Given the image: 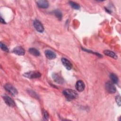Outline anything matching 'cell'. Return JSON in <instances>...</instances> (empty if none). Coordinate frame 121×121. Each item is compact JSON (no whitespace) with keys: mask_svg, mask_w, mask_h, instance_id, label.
Returning <instances> with one entry per match:
<instances>
[{"mask_svg":"<svg viewBox=\"0 0 121 121\" xmlns=\"http://www.w3.org/2000/svg\"><path fill=\"white\" fill-rule=\"evenodd\" d=\"M63 94L68 100H71L78 97V93L74 90L67 89L63 91Z\"/></svg>","mask_w":121,"mask_h":121,"instance_id":"1","label":"cell"},{"mask_svg":"<svg viewBox=\"0 0 121 121\" xmlns=\"http://www.w3.org/2000/svg\"><path fill=\"white\" fill-rule=\"evenodd\" d=\"M23 76L30 79L39 78L41 76V74L37 71H32L26 72L23 74Z\"/></svg>","mask_w":121,"mask_h":121,"instance_id":"2","label":"cell"},{"mask_svg":"<svg viewBox=\"0 0 121 121\" xmlns=\"http://www.w3.org/2000/svg\"><path fill=\"white\" fill-rule=\"evenodd\" d=\"M105 89L110 94H113L116 92V89L115 86L112 81H107L105 83Z\"/></svg>","mask_w":121,"mask_h":121,"instance_id":"3","label":"cell"},{"mask_svg":"<svg viewBox=\"0 0 121 121\" xmlns=\"http://www.w3.org/2000/svg\"><path fill=\"white\" fill-rule=\"evenodd\" d=\"M4 88L13 96H15L17 94V90L15 88V87H14V86L10 84H6L5 85Z\"/></svg>","mask_w":121,"mask_h":121,"instance_id":"4","label":"cell"},{"mask_svg":"<svg viewBox=\"0 0 121 121\" xmlns=\"http://www.w3.org/2000/svg\"><path fill=\"white\" fill-rule=\"evenodd\" d=\"M33 26L35 29L40 33H43L44 31V27L41 23L38 20H35L33 22Z\"/></svg>","mask_w":121,"mask_h":121,"instance_id":"5","label":"cell"},{"mask_svg":"<svg viewBox=\"0 0 121 121\" xmlns=\"http://www.w3.org/2000/svg\"><path fill=\"white\" fill-rule=\"evenodd\" d=\"M52 78L54 81L58 84H62L64 82L63 78L59 73H54L52 75Z\"/></svg>","mask_w":121,"mask_h":121,"instance_id":"6","label":"cell"},{"mask_svg":"<svg viewBox=\"0 0 121 121\" xmlns=\"http://www.w3.org/2000/svg\"><path fill=\"white\" fill-rule=\"evenodd\" d=\"M3 99L5 103L10 107H14L16 105L14 100L11 99L9 96L5 95L3 96Z\"/></svg>","mask_w":121,"mask_h":121,"instance_id":"7","label":"cell"},{"mask_svg":"<svg viewBox=\"0 0 121 121\" xmlns=\"http://www.w3.org/2000/svg\"><path fill=\"white\" fill-rule=\"evenodd\" d=\"M13 52L17 55L22 56L25 54V51L23 48L21 46H17L13 49Z\"/></svg>","mask_w":121,"mask_h":121,"instance_id":"8","label":"cell"},{"mask_svg":"<svg viewBox=\"0 0 121 121\" xmlns=\"http://www.w3.org/2000/svg\"><path fill=\"white\" fill-rule=\"evenodd\" d=\"M37 5L40 8L46 9L49 7V2L45 0H40L36 2Z\"/></svg>","mask_w":121,"mask_h":121,"instance_id":"9","label":"cell"},{"mask_svg":"<svg viewBox=\"0 0 121 121\" xmlns=\"http://www.w3.org/2000/svg\"><path fill=\"white\" fill-rule=\"evenodd\" d=\"M76 88L79 92L83 91L85 87V85L82 80H78L76 84Z\"/></svg>","mask_w":121,"mask_h":121,"instance_id":"10","label":"cell"},{"mask_svg":"<svg viewBox=\"0 0 121 121\" xmlns=\"http://www.w3.org/2000/svg\"><path fill=\"white\" fill-rule=\"evenodd\" d=\"M45 55L46 58L49 60H53L56 57V54L50 50H47L45 51Z\"/></svg>","mask_w":121,"mask_h":121,"instance_id":"11","label":"cell"},{"mask_svg":"<svg viewBox=\"0 0 121 121\" xmlns=\"http://www.w3.org/2000/svg\"><path fill=\"white\" fill-rule=\"evenodd\" d=\"M61 62L63 64V65L64 66V67L66 68V69L68 70H70L72 69V65L71 62L67 59L62 58L61 59Z\"/></svg>","mask_w":121,"mask_h":121,"instance_id":"12","label":"cell"},{"mask_svg":"<svg viewBox=\"0 0 121 121\" xmlns=\"http://www.w3.org/2000/svg\"><path fill=\"white\" fill-rule=\"evenodd\" d=\"M104 53L107 56H108L111 58H112L114 59H117L118 58L117 55L115 54V53H114V52L110 51V50H105L104 51Z\"/></svg>","mask_w":121,"mask_h":121,"instance_id":"13","label":"cell"},{"mask_svg":"<svg viewBox=\"0 0 121 121\" xmlns=\"http://www.w3.org/2000/svg\"><path fill=\"white\" fill-rule=\"evenodd\" d=\"M28 51L30 54L35 56H39L40 55L39 51L35 48H30L29 49Z\"/></svg>","mask_w":121,"mask_h":121,"instance_id":"14","label":"cell"},{"mask_svg":"<svg viewBox=\"0 0 121 121\" xmlns=\"http://www.w3.org/2000/svg\"><path fill=\"white\" fill-rule=\"evenodd\" d=\"M110 78L111 79L112 82L114 83V84H118L119 80H118V78L117 77V76L113 74L112 73L110 75Z\"/></svg>","mask_w":121,"mask_h":121,"instance_id":"15","label":"cell"},{"mask_svg":"<svg viewBox=\"0 0 121 121\" xmlns=\"http://www.w3.org/2000/svg\"><path fill=\"white\" fill-rule=\"evenodd\" d=\"M69 4L70 5V6L75 9H80V6L77 3H76L72 1H69Z\"/></svg>","mask_w":121,"mask_h":121,"instance_id":"16","label":"cell"},{"mask_svg":"<svg viewBox=\"0 0 121 121\" xmlns=\"http://www.w3.org/2000/svg\"><path fill=\"white\" fill-rule=\"evenodd\" d=\"M54 15H55V16L57 17V18L58 19H59V20H61V19L62 15L61 12L59 10L57 9V10H54Z\"/></svg>","mask_w":121,"mask_h":121,"instance_id":"17","label":"cell"},{"mask_svg":"<svg viewBox=\"0 0 121 121\" xmlns=\"http://www.w3.org/2000/svg\"><path fill=\"white\" fill-rule=\"evenodd\" d=\"M42 113H43V119L44 120H48L49 118V115L48 112L46 111L43 110Z\"/></svg>","mask_w":121,"mask_h":121,"instance_id":"18","label":"cell"},{"mask_svg":"<svg viewBox=\"0 0 121 121\" xmlns=\"http://www.w3.org/2000/svg\"><path fill=\"white\" fill-rule=\"evenodd\" d=\"M0 46L1 49L3 51H4L5 52H9V48L4 43H2V42H0Z\"/></svg>","mask_w":121,"mask_h":121,"instance_id":"19","label":"cell"},{"mask_svg":"<svg viewBox=\"0 0 121 121\" xmlns=\"http://www.w3.org/2000/svg\"><path fill=\"white\" fill-rule=\"evenodd\" d=\"M115 100L117 104L120 106H121V96L120 95H118L115 97Z\"/></svg>","mask_w":121,"mask_h":121,"instance_id":"20","label":"cell"},{"mask_svg":"<svg viewBox=\"0 0 121 121\" xmlns=\"http://www.w3.org/2000/svg\"><path fill=\"white\" fill-rule=\"evenodd\" d=\"M29 94H30V95H33V96L34 97H35V98H37V95L35 94V92H34V91H33L32 90H30L29 91Z\"/></svg>","mask_w":121,"mask_h":121,"instance_id":"21","label":"cell"},{"mask_svg":"<svg viewBox=\"0 0 121 121\" xmlns=\"http://www.w3.org/2000/svg\"><path fill=\"white\" fill-rule=\"evenodd\" d=\"M0 21H1V23H2V24H5L6 22L4 21V19L2 18V17H1V18H0Z\"/></svg>","mask_w":121,"mask_h":121,"instance_id":"22","label":"cell"}]
</instances>
